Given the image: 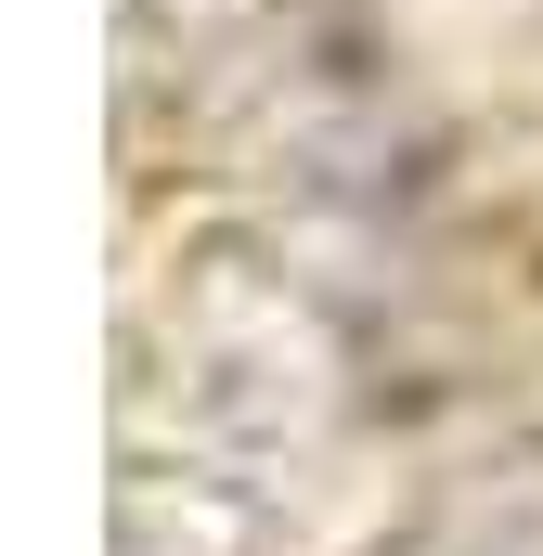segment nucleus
Masks as SVG:
<instances>
[{"instance_id":"nucleus-1","label":"nucleus","mask_w":543,"mask_h":556,"mask_svg":"<svg viewBox=\"0 0 543 556\" xmlns=\"http://www.w3.org/2000/svg\"><path fill=\"white\" fill-rule=\"evenodd\" d=\"M376 556H543V440L466 466V479H440Z\"/></svg>"}]
</instances>
